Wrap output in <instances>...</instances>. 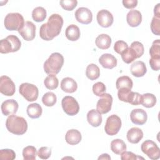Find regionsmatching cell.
<instances>
[{"mask_svg":"<svg viewBox=\"0 0 160 160\" xmlns=\"http://www.w3.org/2000/svg\"><path fill=\"white\" fill-rule=\"evenodd\" d=\"M93 93L97 96H102L106 92V86L102 82H98L92 86Z\"/></svg>","mask_w":160,"mask_h":160,"instance_id":"cell-39","label":"cell"},{"mask_svg":"<svg viewBox=\"0 0 160 160\" xmlns=\"http://www.w3.org/2000/svg\"><path fill=\"white\" fill-rule=\"evenodd\" d=\"M154 16L160 18V4L158 3L154 8Z\"/></svg>","mask_w":160,"mask_h":160,"instance_id":"cell-48","label":"cell"},{"mask_svg":"<svg viewBox=\"0 0 160 160\" xmlns=\"http://www.w3.org/2000/svg\"><path fill=\"white\" fill-rule=\"evenodd\" d=\"M99 62L104 68L111 69L116 66L117 59L113 55L105 53L99 58Z\"/></svg>","mask_w":160,"mask_h":160,"instance_id":"cell-17","label":"cell"},{"mask_svg":"<svg viewBox=\"0 0 160 160\" xmlns=\"http://www.w3.org/2000/svg\"><path fill=\"white\" fill-rule=\"evenodd\" d=\"M79 28L75 24H71L67 27L65 31L66 38L71 41H76L80 38Z\"/></svg>","mask_w":160,"mask_h":160,"instance_id":"cell-24","label":"cell"},{"mask_svg":"<svg viewBox=\"0 0 160 160\" xmlns=\"http://www.w3.org/2000/svg\"><path fill=\"white\" fill-rule=\"evenodd\" d=\"M130 71L134 76L140 78L145 75L147 72V68L144 62L138 61L131 64Z\"/></svg>","mask_w":160,"mask_h":160,"instance_id":"cell-19","label":"cell"},{"mask_svg":"<svg viewBox=\"0 0 160 160\" xmlns=\"http://www.w3.org/2000/svg\"><path fill=\"white\" fill-rule=\"evenodd\" d=\"M76 19L80 23L83 24H88L92 20V12L86 8H79L75 12Z\"/></svg>","mask_w":160,"mask_h":160,"instance_id":"cell-13","label":"cell"},{"mask_svg":"<svg viewBox=\"0 0 160 160\" xmlns=\"http://www.w3.org/2000/svg\"><path fill=\"white\" fill-rule=\"evenodd\" d=\"M126 136L127 139L129 142L132 144H137L143 138V132L140 128L134 127L128 131Z\"/></svg>","mask_w":160,"mask_h":160,"instance_id":"cell-20","label":"cell"},{"mask_svg":"<svg viewBox=\"0 0 160 160\" xmlns=\"http://www.w3.org/2000/svg\"><path fill=\"white\" fill-rule=\"evenodd\" d=\"M45 87L50 90L55 89L59 85V81L55 74H49L44 80Z\"/></svg>","mask_w":160,"mask_h":160,"instance_id":"cell-33","label":"cell"},{"mask_svg":"<svg viewBox=\"0 0 160 160\" xmlns=\"http://www.w3.org/2000/svg\"><path fill=\"white\" fill-rule=\"evenodd\" d=\"M141 94L136 92L131 91L128 96L127 102L132 105H139L141 104Z\"/></svg>","mask_w":160,"mask_h":160,"instance_id":"cell-37","label":"cell"},{"mask_svg":"<svg viewBox=\"0 0 160 160\" xmlns=\"http://www.w3.org/2000/svg\"><path fill=\"white\" fill-rule=\"evenodd\" d=\"M132 85L133 82L132 79L127 76H122L118 78L116 82V86L118 89H128L131 90Z\"/></svg>","mask_w":160,"mask_h":160,"instance_id":"cell-28","label":"cell"},{"mask_svg":"<svg viewBox=\"0 0 160 160\" xmlns=\"http://www.w3.org/2000/svg\"><path fill=\"white\" fill-rule=\"evenodd\" d=\"M96 19L99 25L102 28H108L111 26L114 21L112 14L106 9L100 10L97 14Z\"/></svg>","mask_w":160,"mask_h":160,"instance_id":"cell-14","label":"cell"},{"mask_svg":"<svg viewBox=\"0 0 160 160\" xmlns=\"http://www.w3.org/2000/svg\"><path fill=\"white\" fill-rule=\"evenodd\" d=\"M151 29L152 32L157 36L160 34V18L154 16L151 22Z\"/></svg>","mask_w":160,"mask_h":160,"instance_id":"cell-41","label":"cell"},{"mask_svg":"<svg viewBox=\"0 0 160 160\" xmlns=\"http://www.w3.org/2000/svg\"><path fill=\"white\" fill-rule=\"evenodd\" d=\"M132 48H133L134 49V51L137 52L138 58H140L142 56V54H144V46L142 45V44L139 41H134L131 43V46Z\"/></svg>","mask_w":160,"mask_h":160,"instance_id":"cell-44","label":"cell"},{"mask_svg":"<svg viewBox=\"0 0 160 160\" xmlns=\"http://www.w3.org/2000/svg\"><path fill=\"white\" fill-rule=\"evenodd\" d=\"M95 42L98 48L101 49H107L111 44V38L106 34H101L96 38Z\"/></svg>","mask_w":160,"mask_h":160,"instance_id":"cell-25","label":"cell"},{"mask_svg":"<svg viewBox=\"0 0 160 160\" xmlns=\"http://www.w3.org/2000/svg\"><path fill=\"white\" fill-rule=\"evenodd\" d=\"M36 155L37 151L34 146H28L22 150V156L24 160H34Z\"/></svg>","mask_w":160,"mask_h":160,"instance_id":"cell-34","label":"cell"},{"mask_svg":"<svg viewBox=\"0 0 160 160\" xmlns=\"http://www.w3.org/2000/svg\"><path fill=\"white\" fill-rule=\"evenodd\" d=\"M61 89L68 93H72L78 89L77 82L71 78H64L61 82Z\"/></svg>","mask_w":160,"mask_h":160,"instance_id":"cell-21","label":"cell"},{"mask_svg":"<svg viewBox=\"0 0 160 160\" xmlns=\"http://www.w3.org/2000/svg\"><path fill=\"white\" fill-rule=\"evenodd\" d=\"M18 103L14 99L4 101L1 104V111L4 116H11L16 113L18 109Z\"/></svg>","mask_w":160,"mask_h":160,"instance_id":"cell-16","label":"cell"},{"mask_svg":"<svg viewBox=\"0 0 160 160\" xmlns=\"http://www.w3.org/2000/svg\"><path fill=\"white\" fill-rule=\"evenodd\" d=\"M123 6L127 9H133L137 6V0H123L122 1Z\"/></svg>","mask_w":160,"mask_h":160,"instance_id":"cell-47","label":"cell"},{"mask_svg":"<svg viewBox=\"0 0 160 160\" xmlns=\"http://www.w3.org/2000/svg\"><path fill=\"white\" fill-rule=\"evenodd\" d=\"M16 91L14 82L7 76H2L0 78V92L6 96H12Z\"/></svg>","mask_w":160,"mask_h":160,"instance_id":"cell-11","label":"cell"},{"mask_svg":"<svg viewBox=\"0 0 160 160\" xmlns=\"http://www.w3.org/2000/svg\"><path fill=\"white\" fill-rule=\"evenodd\" d=\"M126 20L131 27H137L142 21L141 13L138 10H130L127 14Z\"/></svg>","mask_w":160,"mask_h":160,"instance_id":"cell-18","label":"cell"},{"mask_svg":"<svg viewBox=\"0 0 160 160\" xmlns=\"http://www.w3.org/2000/svg\"><path fill=\"white\" fill-rule=\"evenodd\" d=\"M63 111L69 116H74L79 112V106L74 98L70 96L64 97L61 101Z\"/></svg>","mask_w":160,"mask_h":160,"instance_id":"cell-9","label":"cell"},{"mask_svg":"<svg viewBox=\"0 0 160 160\" xmlns=\"http://www.w3.org/2000/svg\"><path fill=\"white\" fill-rule=\"evenodd\" d=\"M156 103V96L151 93H146L141 95V102L144 107L147 108H151L155 106Z\"/></svg>","mask_w":160,"mask_h":160,"instance_id":"cell-31","label":"cell"},{"mask_svg":"<svg viewBox=\"0 0 160 160\" xmlns=\"http://www.w3.org/2000/svg\"><path fill=\"white\" fill-rule=\"evenodd\" d=\"M121 55L122 61L127 64H129L134 61L136 59L139 58L137 52L131 47L128 48Z\"/></svg>","mask_w":160,"mask_h":160,"instance_id":"cell-30","label":"cell"},{"mask_svg":"<svg viewBox=\"0 0 160 160\" xmlns=\"http://www.w3.org/2000/svg\"><path fill=\"white\" fill-rule=\"evenodd\" d=\"M21 46L19 39L14 35H9L0 41V52L7 54L18 51Z\"/></svg>","mask_w":160,"mask_h":160,"instance_id":"cell-4","label":"cell"},{"mask_svg":"<svg viewBox=\"0 0 160 160\" xmlns=\"http://www.w3.org/2000/svg\"><path fill=\"white\" fill-rule=\"evenodd\" d=\"M98 159H111V157L109 156V154L105 153V154H101L99 158Z\"/></svg>","mask_w":160,"mask_h":160,"instance_id":"cell-49","label":"cell"},{"mask_svg":"<svg viewBox=\"0 0 160 160\" xmlns=\"http://www.w3.org/2000/svg\"><path fill=\"white\" fill-rule=\"evenodd\" d=\"M57 101L56 94L52 92H48L45 93L42 98V103L48 107L53 106Z\"/></svg>","mask_w":160,"mask_h":160,"instance_id":"cell-35","label":"cell"},{"mask_svg":"<svg viewBox=\"0 0 160 160\" xmlns=\"http://www.w3.org/2000/svg\"><path fill=\"white\" fill-rule=\"evenodd\" d=\"M46 10L42 7H37L32 10V18L36 22L43 21L46 18Z\"/></svg>","mask_w":160,"mask_h":160,"instance_id":"cell-32","label":"cell"},{"mask_svg":"<svg viewBox=\"0 0 160 160\" xmlns=\"http://www.w3.org/2000/svg\"><path fill=\"white\" fill-rule=\"evenodd\" d=\"M64 64V57L59 52L52 53L44 63V70L48 74H57Z\"/></svg>","mask_w":160,"mask_h":160,"instance_id":"cell-3","label":"cell"},{"mask_svg":"<svg viewBox=\"0 0 160 160\" xmlns=\"http://www.w3.org/2000/svg\"><path fill=\"white\" fill-rule=\"evenodd\" d=\"M51 154V149L48 147H41L39 149L37 155L42 159H48Z\"/></svg>","mask_w":160,"mask_h":160,"instance_id":"cell-43","label":"cell"},{"mask_svg":"<svg viewBox=\"0 0 160 160\" xmlns=\"http://www.w3.org/2000/svg\"><path fill=\"white\" fill-rule=\"evenodd\" d=\"M6 127L8 131L15 135H22L27 131L28 123L24 118L13 114L7 118Z\"/></svg>","mask_w":160,"mask_h":160,"instance_id":"cell-2","label":"cell"},{"mask_svg":"<svg viewBox=\"0 0 160 160\" xmlns=\"http://www.w3.org/2000/svg\"><path fill=\"white\" fill-rule=\"evenodd\" d=\"M82 136L81 132L74 129L68 130L65 136V139L67 143L70 145H76L80 142Z\"/></svg>","mask_w":160,"mask_h":160,"instance_id":"cell-22","label":"cell"},{"mask_svg":"<svg viewBox=\"0 0 160 160\" xmlns=\"http://www.w3.org/2000/svg\"><path fill=\"white\" fill-rule=\"evenodd\" d=\"M149 64L151 69L154 71H159L160 68V58L159 59H154L151 58L149 59Z\"/></svg>","mask_w":160,"mask_h":160,"instance_id":"cell-46","label":"cell"},{"mask_svg":"<svg viewBox=\"0 0 160 160\" xmlns=\"http://www.w3.org/2000/svg\"><path fill=\"white\" fill-rule=\"evenodd\" d=\"M62 26V18L58 14H52L48 22L40 27L39 36L43 40L51 41L60 34Z\"/></svg>","mask_w":160,"mask_h":160,"instance_id":"cell-1","label":"cell"},{"mask_svg":"<svg viewBox=\"0 0 160 160\" xmlns=\"http://www.w3.org/2000/svg\"><path fill=\"white\" fill-rule=\"evenodd\" d=\"M128 48V44L123 41H118L114 43V50L118 54H121L125 50Z\"/></svg>","mask_w":160,"mask_h":160,"instance_id":"cell-42","label":"cell"},{"mask_svg":"<svg viewBox=\"0 0 160 160\" xmlns=\"http://www.w3.org/2000/svg\"><path fill=\"white\" fill-rule=\"evenodd\" d=\"M143 159V158L139 157L136 154H134L132 152L130 151H124L121 154V159L122 160H135L138 159Z\"/></svg>","mask_w":160,"mask_h":160,"instance_id":"cell-45","label":"cell"},{"mask_svg":"<svg viewBox=\"0 0 160 160\" xmlns=\"http://www.w3.org/2000/svg\"><path fill=\"white\" fill-rule=\"evenodd\" d=\"M126 144L123 140L120 139H116L111 142V149L116 154L120 155L126 150Z\"/></svg>","mask_w":160,"mask_h":160,"instance_id":"cell-26","label":"cell"},{"mask_svg":"<svg viewBox=\"0 0 160 160\" xmlns=\"http://www.w3.org/2000/svg\"><path fill=\"white\" fill-rule=\"evenodd\" d=\"M18 32L25 41H32L36 36V26L31 21H26Z\"/></svg>","mask_w":160,"mask_h":160,"instance_id":"cell-12","label":"cell"},{"mask_svg":"<svg viewBox=\"0 0 160 160\" xmlns=\"http://www.w3.org/2000/svg\"><path fill=\"white\" fill-rule=\"evenodd\" d=\"M130 118L132 123L138 125H143L148 119L146 112L142 109H135L130 113Z\"/></svg>","mask_w":160,"mask_h":160,"instance_id":"cell-15","label":"cell"},{"mask_svg":"<svg viewBox=\"0 0 160 160\" xmlns=\"http://www.w3.org/2000/svg\"><path fill=\"white\" fill-rule=\"evenodd\" d=\"M87 120L92 126L98 127L102 122V116L97 110L91 109L87 114Z\"/></svg>","mask_w":160,"mask_h":160,"instance_id":"cell-23","label":"cell"},{"mask_svg":"<svg viewBox=\"0 0 160 160\" xmlns=\"http://www.w3.org/2000/svg\"><path fill=\"white\" fill-rule=\"evenodd\" d=\"M112 104V96L109 93H104L97 102L96 110L101 114H106L111 109Z\"/></svg>","mask_w":160,"mask_h":160,"instance_id":"cell-10","label":"cell"},{"mask_svg":"<svg viewBox=\"0 0 160 160\" xmlns=\"http://www.w3.org/2000/svg\"><path fill=\"white\" fill-rule=\"evenodd\" d=\"M86 75L88 79L91 81L97 79L100 75V69L95 64H89L86 69Z\"/></svg>","mask_w":160,"mask_h":160,"instance_id":"cell-29","label":"cell"},{"mask_svg":"<svg viewBox=\"0 0 160 160\" xmlns=\"http://www.w3.org/2000/svg\"><path fill=\"white\" fill-rule=\"evenodd\" d=\"M19 92L28 101L31 102L36 101L39 95L38 88L35 85L28 82L22 83L19 86Z\"/></svg>","mask_w":160,"mask_h":160,"instance_id":"cell-6","label":"cell"},{"mask_svg":"<svg viewBox=\"0 0 160 160\" xmlns=\"http://www.w3.org/2000/svg\"><path fill=\"white\" fill-rule=\"evenodd\" d=\"M149 54L151 58L159 59L160 58V41L157 39L153 41L151 47L149 49Z\"/></svg>","mask_w":160,"mask_h":160,"instance_id":"cell-36","label":"cell"},{"mask_svg":"<svg viewBox=\"0 0 160 160\" xmlns=\"http://www.w3.org/2000/svg\"><path fill=\"white\" fill-rule=\"evenodd\" d=\"M61 7L66 11L73 10L78 4L76 0H61L59 2Z\"/></svg>","mask_w":160,"mask_h":160,"instance_id":"cell-40","label":"cell"},{"mask_svg":"<svg viewBox=\"0 0 160 160\" xmlns=\"http://www.w3.org/2000/svg\"><path fill=\"white\" fill-rule=\"evenodd\" d=\"M121 120L120 118L116 115L112 114L109 116L106 121L104 130L107 134L109 136L116 135L121 128Z\"/></svg>","mask_w":160,"mask_h":160,"instance_id":"cell-7","label":"cell"},{"mask_svg":"<svg viewBox=\"0 0 160 160\" xmlns=\"http://www.w3.org/2000/svg\"><path fill=\"white\" fill-rule=\"evenodd\" d=\"M0 158L2 160H13L16 158L15 152L9 149H3L0 150Z\"/></svg>","mask_w":160,"mask_h":160,"instance_id":"cell-38","label":"cell"},{"mask_svg":"<svg viewBox=\"0 0 160 160\" xmlns=\"http://www.w3.org/2000/svg\"><path fill=\"white\" fill-rule=\"evenodd\" d=\"M141 149L151 159L156 160L160 158V149L158 145L151 140L144 141L141 146Z\"/></svg>","mask_w":160,"mask_h":160,"instance_id":"cell-8","label":"cell"},{"mask_svg":"<svg viewBox=\"0 0 160 160\" xmlns=\"http://www.w3.org/2000/svg\"><path fill=\"white\" fill-rule=\"evenodd\" d=\"M42 112L41 106L38 103H32L28 105L27 108V114L32 119L39 118Z\"/></svg>","mask_w":160,"mask_h":160,"instance_id":"cell-27","label":"cell"},{"mask_svg":"<svg viewBox=\"0 0 160 160\" xmlns=\"http://www.w3.org/2000/svg\"><path fill=\"white\" fill-rule=\"evenodd\" d=\"M4 26L8 31H19L24 25L23 16L18 12L8 13L4 18Z\"/></svg>","mask_w":160,"mask_h":160,"instance_id":"cell-5","label":"cell"}]
</instances>
